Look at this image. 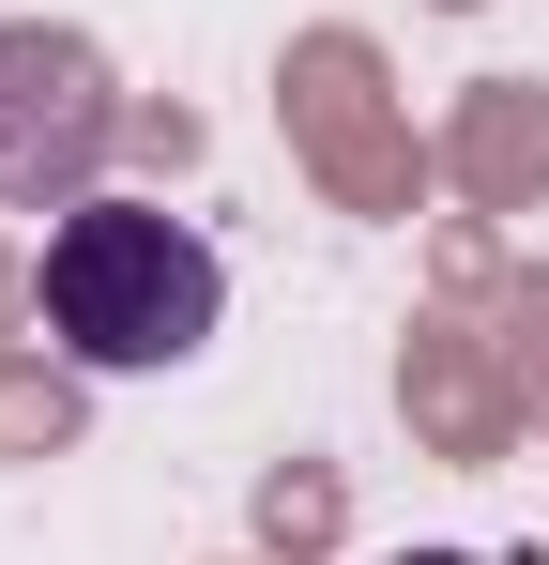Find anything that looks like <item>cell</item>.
<instances>
[{
	"label": "cell",
	"mask_w": 549,
	"mask_h": 565,
	"mask_svg": "<svg viewBox=\"0 0 549 565\" xmlns=\"http://www.w3.org/2000/svg\"><path fill=\"white\" fill-rule=\"evenodd\" d=\"M107 153H122L107 62H92L77 31L15 15V31H0V199H15V214H77V199L107 184Z\"/></svg>",
	"instance_id": "cell-2"
},
{
	"label": "cell",
	"mask_w": 549,
	"mask_h": 565,
	"mask_svg": "<svg viewBox=\"0 0 549 565\" xmlns=\"http://www.w3.org/2000/svg\"><path fill=\"white\" fill-rule=\"evenodd\" d=\"M31 306H46V337H62L92 382H138V367L214 352V321H229V260H214L198 214L92 184L77 214H46V276H31Z\"/></svg>",
	"instance_id": "cell-1"
}]
</instances>
